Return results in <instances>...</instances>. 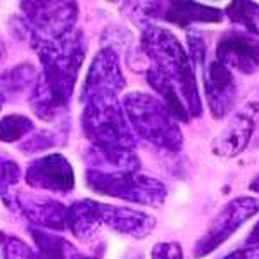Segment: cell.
<instances>
[{
    "mask_svg": "<svg viewBox=\"0 0 259 259\" xmlns=\"http://www.w3.org/2000/svg\"><path fill=\"white\" fill-rule=\"evenodd\" d=\"M142 49L154 62V68L159 69L177 87L190 118H199L202 114V100L199 94L194 62L190 61L180 40L166 28L149 24L142 33Z\"/></svg>",
    "mask_w": 259,
    "mask_h": 259,
    "instance_id": "1",
    "label": "cell"
},
{
    "mask_svg": "<svg viewBox=\"0 0 259 259\" xmlns=\"http://www.w3.org/2000/svg\"><path fill=\"white\" fill-rule=\"evenodd\" d=\"M33 49L38 50L44 66V74L38 76V83L54 102L68 109L81 62L85 59V40L81 33L73 30L59 38L36 41Z\"/></svg>",
    "mask_w": 259,
    "mask_h": 259,
    "instance_id": "2",
    "label": "cell"
},
{
    "mask_svg": "<svg viewBox=\"0 0 259 259\" xmlns=\"http://www.w3.org/2000/svg\"><path fill=\"white\" fill-rule=\"evenodd\" d=\"M123 109L130 126L140 139L168 152L182 150V130L159 99L144 92H132L124 95Z\"/></svg>",
    "mask_w": 259,
    "mask_h": 259,
    "instance_id": "3",
    "label": "cell"
},
{
    "mask_svg": "<svg viewBox=\"0 0 259 259\" xmlns=\"http://www.w3.org/2000/svg\"><path fill=\"white\" fill-rule=\"evenodd\" d=\"M87 185L95 194L109 195L142 206H161L168 190L159 180L126 171H87Z\"/></svg>",
    "mask_w": 259,
    "mask_h": 259,
    "instance_id": "4",
    "label": "cell"
},
{
    "mask_svg": "<svg viewBox=\"0 0 259 259\" xmlns=\"http://www.w3.org/2000/svg\"><path fill=\"white\" fill-rule=\"evenodd\" d=\"M23 19L21 30L33 45L41 40H52L73 31L78 18V4L74 2H24L21 4Z\"/></svg>",
    "mask_w": 259,
    "mask_h": 259,
    "instance_id": "5",
    "label": "cell"
},
{
    "mask_svg": "<svg viewBox=\"0 0 259 259\" xmlns=\"http://www.w3.org/2000/svg\"><path fill=\"white\" fill-rule=\"evenodd\" d=\"M256 214H259V199L237 197L230 200L218 212V216L212 220L207 232L194 245V257L202 259L212 254Z\"/></svg>",
    "mask_w": 259,
    "mask_h": 259,
    "instance_id": "6",
    "label": "cell"
},
{
    "mask_svg": "<svg viewBox=\"0 0 259 259\" xmlns=\"http://www.w3.org/2000/svg\"><path fill=\"white\" fill-rule=\"evenodd\" d=\"M216 61L230 71L252 74L259 69V35L242 26L223 33L216 45Z\"/></svg>",
    "mask_w": 259,
    "mask_h": 259,
    "instance_id": "7",
    "label": "cell"
},
{
    "mask_svg": "<svg viewBox=\"0 0 259 259\" xmlns=\"http://www.w3.org/2000/svg\"><path fill=\"white\" fill-rule=\"evenodd\" d=\"M126 81L121 71L118 52L106 47L92 61L85 83L81 87V102L85 104L87 100L95 97H118Z\"/></svg>",
    "mask_w": 259,
    "mask_h": 259,
    "instance_id": "8",
    "label": "cell"
},
{
    "mask_svg": "<svg viewBox=\"0 0 259 259\" xmlns=\"http://www.w3.org/2000/svg\"><path fill=\"white\" fill-rule=\"evenodd\" d=\"M144 11L139 12L145 19H162L180 28H189L194 24H216L221 23L225 12L211 6L199 2H144L140 4Z\"/></svg>",
    "mask_w": 259,
    "mask_h": 259,
    "instance_id": "9",
    "label": "cell"
},
{
    "mask_svg": "<svg viewBox=\"0 0 259 259\" xmlns=\"http://www.w3.org/2000/svg\"><path fill=\"white\" fill-rule=\"evenodd\" d=\"M259 114L257 104H249L240 109L228 121V124L221 130V133L212 140V154L221 159H233L247 149L250 139H252L254 128H256V118Z\"/></svg>",
    "mask_w": 259,
    "mask_h": 259,
    "instance_id": "10",
    "label": "cell"
},
{
    "mask_svg": "<svg viewBox=\"0 0 259 259\" xmlns=\"http://www.w3.org/2000/svg\"><path fill=\"white\" fill-rule=\"evenodd\" d=\"M204 92H206L207 109L212 118H227L237 99L235 76L220 61H211L204 73Z\"/></svg>",
    "mask_w": 259,
    "mask_h": 259,
    "instance_id": "11",
    "label": "cell"
},
{
    "mask_svg": "<svg viewBox=\"0 0 259 259\" xmlns=\"http://www.w3.org/2000/svg\"><path fill=\"white\" fill-rule=\"evenodd\" d=\"M24 177L28 185L38 190L69 192L74 187V171L61 154H50L31 162Z\"/></svg>",
    "mask_w": 259,
    "mask_h": 259,
    "instance_id": "12",
    "label": "cell"
},
{
    "mask_svg": "<svg viewBox=\"0 0 259 259\" xmlns=\"http://www.w3.org/2000/svg\"><path fill=\"white\" fill-rule=\"evenodd\" d=\"M19 206L21 212L33 223L45 228L64 230L68 228V207L61 202L41 195L21 194L12 200V207Z\"/></svg>",
    "mask_w": 259,
    "mask_h": 259,
    "instance_id": "13",
    "label": "cell"
},
{
    "mask_svg": "<svg viewBox=\"0 0 259 259\" xmlns=\"http://www.w3.org/2000/svg\"><path fill=\"white\" fill-rule=\"evenodd\" d=\"M100 216H102V225H107L114 232L133 237V239H145L156 228L154 216L130 209V207L100 204Z\"/></svg>",
    "mask_w": 259,
    "mask_h": 259,
    "instance_id": "14",
    "label": "cell"
},
{
    "mask_svg": "<svg viewBox=\"0 0 259 259\" xmlns=\"http://www.w3.org/2000/svg\"><path fill=\"white\" fill-rule=\"evenodd\" d=\"M100 225H102V216L99 202L83 199L68 207V228L78 239L90 240L92 237L97 235Z\"/></svg>",
    "mask_w": 259,
    "mask_h": 259,
    "instance_id": "15",
    "label": "cell"
},
{
    "mask_svg": "<svg viewBox=\"0 0 259 259\" xmlns=\"http://www.w3.org/2000/svg\"><path fill=\"white\" fill-rule=\"evenodd\" d=\"M145 76H147V83L150 85V89L161 95V102L164 104L166 109L171 112V116L177 121L189 123L190 114H189V111H187L185 104H183V99L180 97L177 87H175L159 69L154 68V66H150L147 69Z\"/></svg>",
    "mask_w": 259,
    "mask_h": 259,
    "instance_id": "16",
    "label": "cell"
},
{
    "mask_svg": "<svg viewBox=\"0 0 259 259\" xmlns=\"http://www.w3.org/2000/svg\"><path fill=\"white\" fill-rule=\"evenodd\" d=\"M36 80H38V73L33 66H16L14 69L0 74V92L4 94V97L9 94H19V92L26 90L28 87L35 85Z\"/></svg>",
    "mask_w": 259,
    "mask_h": 259,
    "instance_id": "17",
    "label": "cell"
},
{
    "mask_svg": "<svg viewBox=\"0 0 259 259\" xmlns=\"http://www.w3.org/2000/svg\"><path fill=\"white\" fill-rule=\"evenodd\" d=\"M227 14L237 26H242L259 35V4L237 0V2L228 4Z\"/></svg>",
    "mask_w": 259,
    "mask_h": 259,
    "instance_id": "18",
    "label": "cell"
},
{
    "mask_svg": "<svg viewBox=\"0 0 259 259\" xmlns=\"http://www.w3.org/2000/svg\"><path fill=\"white\" fill-rule=\"evenodd\" d=\"M35 130V124L30 118L21 114H11L6 116L0 121V142L6 144H12L18 142L23 137H28Z\"/></svg>",
    "mask_w": 259,
    "mask_h": 259,
    "instance_id": "19",
    "label": "cell"
},
{
    "mask_svg": "<svg viewBox=\"0 0 259 259\" xmlns=\"http://www.w3.org/2000/svg\"><path fill=\"white\" fill-rule=\"evenodd\" d=\"M57 133L47 132V130H41V132L33 133L31 137H28L26 140L21 144V149L24 152H38V150H45L49 147H56L61 144V139H57Z\"/></svg>",
    "mask_w": 259,
    "mask_h": 259,
    "instance_id": "20",
    "label": "cell"
},
{
    "mask_svg": "<svg viewBox=\"0 0 259 259\" xmlns=\"http://www.w3.org/2000/svg\"><path fill=\"white\" fill-rule=\"evenodd\" d=\"M187 40H189V57L190 61H194L195 64H202L204 59H206V52H207V47H206V41H204L202 35L195 30H189L187 31Z\"/></svg>",
    "mask_w": 259,
    "mask_h": 259,
    "instance_id": "21",
    "label": "cell"
},
{
    "mask_svg": "<svg viewBox=\"0 0 259 259\" xmlns=\"http://www.w3.org/2000/svg\"><path fill=\"white\" fill-rule=\"evenodd\" d=\"M21 178V169L14 161H7L0 157V190L6 192Z\"/></svg>",
    "mask_w": 259,
    "mask_h": 259,
    "instance_id": "22",
    "label": "cell"
},
{
    "mask_svg": "<svg viewBox=\"0 0 259 259\" xmlns=\"http://www.w3.org/2000/svg\"><path fill=\"white\" fill-rule=\"evenodd\" d=\"M33 250L28 247L24 242L19 239H7L6 245H4V259H31Z\"/></svg>",
    "mask_w": 259,
    "mask_h": 259,
    "instance_id": "23",
    "label": "cell"
},
{
    "mask_svg": "<svg viewBox=\"0 0 259 259\" xmlns=\"http://www.w3.org/2000/svg\"><path fill=\"white\" fill-rule=\"evenodd\" d=\"M150 259H183V249L177 242H159L154 245Z\"/></svg>",
    "mask_w": 259,
    "mask_h": 259,
    "instance_id": "24",
    "label": "cell"
},
{
    "mask_svg": "<svg viewBox=\"0 0 259 259\" xmlns=\"http://www.w3.org/2000/svg\"><path fill=\"white\" fill-rule=\"evenodd\" d=\"M223 259H259V242L233 250V252L227 254Z\"/></svg>",
    "mask_w": 259,
    "mask_h": 259,
    "instance_id": "25",
    "label": "cell"
},
{
    "mask_svg": "<svg viewBox=\"0 0 259 259\" xmlns=\"http://www.w3.org/2000/svg\"><path fill=\"white\" fill-rule=\"evenodd\" d=\"M247 245H250V244H257L259 242V221L256 223V227L252 228V232L249 233V237H247Z\"/></svg>",
    "mask_w": 259,
    "mask_h": 259,
    "instance_id": "26",
    "label": "cell"
},
{
    "mask_svg": "<svg viewBox=\"0 0 259 259\" xmlns=\"http://www.w3.org/2000/svg\"><path fill=\"white\" fill-rule=\"evenodd\" d=\"M4 56H6V49H4V45L0 44V61L4 59Z\"/></svg>",
    "mask_w": 259,
    "mask_h": 259,
    "instance_id": "27",
    "label": "cell"
},
{
    "mask_svg": "<svg viewBox=\"0 0 259 259\" xmlns=\"http://www.w3.org/2000/svg\"><path fill=\"white\" fill-rule=\"evenodd\" d=\"M4 99H6V97H4V94H2V92H0V109H2V104H4Z\"/></svg>",
    "mask_w": 259,
    "mask_h": 259,
    "instance_id": "28",
    "label": "cell"
}]
</instances>
